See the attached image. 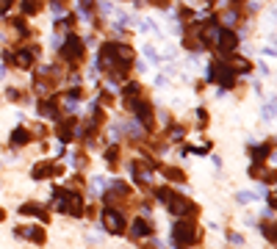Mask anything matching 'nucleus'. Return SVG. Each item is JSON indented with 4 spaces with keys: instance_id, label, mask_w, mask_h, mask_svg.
Returning <instances> with one entry per match:
<instances>
[{
    "instance_id": "nucleus-1",
    "label": "nucleus",
    "mask_w": 277,
    "mask_h": 249,
    "mask_svg": "<svg viewBox=\"0 0 277 249\" xmlns=\"http://www.w3.org/2000/svg\"><path fill=\"white\" fill-rule=\"evenodd\" d=\"M175 244L178 247H191L194 241H197V224H194V219H188V216H183L180 221H175Z\"/></svg>"
},
{
    "instance_id": "nucleus-2",
    "label": "nucleus",
    "mask_w": 277,
    "mask_h": 249,
    "mask_svg": "<svg viewBox=\"0 0 277 249\" xmlns=\"http://www.w3.org/2000/svg\"><path fill=\"white\" fill-rule=\"evenodd\" d=\"M55 197L61 200V210L69 216H83V197L75 191H61V188H55Z\"/></svg>"
},
{
    "instance_id": "nucleus-3",
    "label": "nucleus",
    "mask_w": 277,
    "mask_h": 249,
    "mask_svg": "<svg viewBox=\"0 0 277 249\" xmlns=\"http://www.w3.org/2000/svg\"><path fill=\"white\" fill-rule=\"evenodd\" d=\"M61 55L67 58V61L78 64L83 58V42L78 34H67V42H64V47H61Z\"/></svg>"
},
{
    "instance_id": "nucleus-4",
    "label": "nucleus",
    "mask_w": 277,
    "mask_h": 249,
    "mask_svg": "<svg viewBox=\"0 0 277 249\" xmlns=\"http://www.w3.org/2000/svg\"><path fill=\"white\" fill-rule=\"evenodd\" d=\"M211 81L222 83V86H233L235 83V69L230 64H214L211 67Z\"/></svg>"
},
{
    "instance_id": "nucleus-5",
    "label": "nucleus",
    "mask_w": 277,
    "mask_h": 249,
    "mask_svg": "<svg viewBox=\"0 0 277 249\" xmlns=\"http://www.w3.org/2000/svg\"><path fill=\"white\" fill-rule=\"evenodd\" d=\"M166 205H169V210H175V213H180V216H188V219L197 213V205H194L191 200H186V197H175L172 194V200L166 202Z\"/></svg>"
},
{
    "instance_id": "nucleus-6",
    "label": "nucleus",
    "mask_w": 277,
    "mask_h": 249,
    "mask_svg": "<svg viewBox=\"0 0 277 249\" xmlns=\"http://www.w3.org/2000/svg\"><path fill=\"white\" fill-rule=\"evenodd\" d=\"M103 224H105V230H111V233H125V219H122V213L119 210H103Z\"/></svg>"
},
{
    "instance_id": "nucleus-7",
    "label": "nucleus",
    "mask_w": 277,
    "mask_h": 249,
    "mask_svg": "<svg viewBox=\"0 0 277 249\" xmlns=\"http://www.w3.org/2000/svg\"><path fill=\"white\" fill-rule=\"evenodd\" d=\"M216 44H219L222 53H233V50L238 47V36H235L233 31H219V36H216Z\"/></svg>"
},
{
    "instance_id": "nucleus-8",
    "label": "nucleus",
    "mask_w": 277,
    "mask_h": 249,
    "mask_svg": "<svg viewBox=\"0 0 277 249\" xmlns=\"http://www.w3.org/2000/svg\"><path fill=\"white\" fill-rule=\"evenodd\" d=\"M34 58H36V47H28V50H17L11 61L17 64L20 69H31V67H34Z\"/></svg>"
},
{
    "instance_id": "nucleus-9",
    "label": "nucleus",
    "mask_w": 277,
    "mask_h": 249,
    "mask_svg": "<svg viewBox=\"0 0 277 249\" xmlns=\"http://www.w3.org/2000/svg\"><path fill=\"white\" fill-rule=\"evenodd\" d=\"M20 213L22 216H39V219L47 221V208L36 205V202H25V205H20Z\"/></svg>"
},
{
    "instance_id": "nucleus-10",
    "label": "nucleus",
    "mask_w": 277,
    "mask_h": 249,
    "mask_svg": "<svg viewBox=\"0 0 277 249\" xmlns=\"http://www.w3.org/2000/svg\"><path fill=\"white\" fill-rule=\"evenodd\" d=\"M61 169L53 164H36L34 166V180H42V177H50V174H58Z\"/></svg>"
},
{
    "instance_id": "nucleus-11",
    "label": "nucleus",
    "mask_w": 277,
    "mask_h": 249,
    "mask_svg": "<svg viewBox=\"0 0 277 249\" xmlns=\"http://www.w3.org/2000/svg\"><path fill=\"white\" fill-rule=\"evenodd\" d=\"M28 141H31V130L28 127H17L11 133V147H25Z\"/></svg>"
},
{
    "instance_id": "nucleus-12",
    "label": "nucleus",
    "mask_w": 277,
    "mask_h": 249,
    "mask_svg": "<svg viewBox=\"0 0 277 249\" xmlns=\"http://www.w3.org/2000/svg\"><path fill=\"white\" fill-rule=\"evenodd\" d=\"M39 114H42V117L55 119V117H58V103H55V100H42V103H39Z\"/></svg>"
},
{
    "instance_id": "nucleus-13",
    "label": "nucleus",
    "mask_w": 277,
    "mask_h": 249,
    "mask_svg": "<svg viewBox=\"0 0 277 249\" xmlns=\"http://www.w3.org/2000/svg\"><path fill=\"white\" fill-rule=\"evenodd\" d=\"M133 235H136V238H147V235H152L150 221H144V219H133Z\"/></svg>"
},
{
    "instance_id": "nucleus-14",
    "label": "nucleus",
    "mask_w": 277,
    "mask_h": 249,
    "mask_svg": "<svg viewBox=\"0 0 277 249\" xmlns=\"http://www.w3.org/2000/svg\"><path fill=\"white\" fill-rule=\"evenodd\" d=\"M17 235H28L34 244H45V230L42 227H31V230H17Z\"/></svg>"
},
{
    "instance_id": "nucleus-15",
    "label": "nucleus",
    "mask_w": 277,
    "mask_h": 249,
    "mask_svg": "<svg viewBox=\"0 0 277 249\" xmlns=\"http://www.w3.org/2000/svg\"><path fill=\"white\" fill-rule=\"evenodd\" d=\"M22 6V14H36L42 8V0H20Z\"/></svg>"
},
{
    "instance_id": "nucleus-16",
    "label": "nucleus",
    "mask_w": 277,
    "mask_h": 249,
    "mask_svg": "<svg viewBox=\"0 0 277 249\" xmlns=\"http://www.w3.org/2000/svg\"><path fill=\"white\" fill-rule=\"evenodd\" d=\"M72 124H75V122H64L61 127H58V138H61V141H69V138H72V133H75Z\"/></svg>"
},
{
    "instance_id": "nucleus-17",
    "label": "nucleus",
    "mask_w": 277,
    "mask_h": 249,
    "mask_svg": "<svg viewBox=\"0 0 277 249\" xmlns=\"http://www.w3.org/2000/svg\"><path fill=\"white\" fill-rule=\"evenodd\" d=\"M155 197H158L161 202H169V200H172V188H169V186H158V188H155Z\"/></svg>"
},
{
    "instance_id": "nucleus-18",
    "label": "nucleus",
    "mask_w": 277,
    "mask_h": 249,
    "mask_svg": "<svg viewBox=\"0 0 277 249\" xmlns=\"http://www.w3.org/2000/svg\"><path fill=\"white\" fill-rule=\"evenodd\" d=\"M161 172H164L169 180H183V172H180V169H175V166H164Z\"/></svg>"
},
{
    "instance_id": "nucleus-19",
    "label": "nucleus",
    "mask_w": 277,
    "mask_h": 249,
    "mask_svg": "<svg viewBox=\"0 0 277 249\" xmlns=\"http://www.w3.org/2000/svg\"><path fill=\"white\" fill-rule=\"evenodd\" d=\"M252 155H255V161L266 158V155H269V144H258L255 150H252Z\"/></svg>"
},
{
    "instance_id": "nucleus-20",
    "label": "nucleus",
    "mask_w": 277,
    "mask_h": 249,
    "mask_svg": "<svg viewBox=\"0 0 277 249\" xmlns=\"http://www.w3.org/2000/svg\"><path fill=\"white\" fill-rule=\"evenodd\" d=\"M263 233H266V238H269V241L277 244V224H263Z\"/></svg>"
},
{
    "instance_id": "nucleus-21",
    "label": "nucleus",
    "mask_w": 277,
    "mask_h": 249,
    "mask_svg": "<svg viewBox=\"0 0 277 249\" xmlns=\"http://www.w3.org/2000/svg\"><path fill=\"white\" fill-rule=\"evenodd\" d=\"M11 6H14V0H0V14H6Z\"/></svg>"
},
{
    "instance_id": "nucleus-22",
    "label": "nucleus",
    "mask_w": 277,
    "mask_h": 249,
    "mask_svg": "<svg viewBox=\"0 0 277 249\" xmlns=\"http://www.w3.org/2000/svg\"><path fill=\"white\" fill-rule=\"evenodd\" d=\"M105 158H108V161H111V164H114V161H117V158H119V152H117V150H108V152H105Z\"/></svg>"
},
{
    "instance_id": "nucleus-23",
    "label": "nucleus",
    "mask_w": 277,
    "mask_h": 249,
    "mask_svg": "<svg viewBox=\"0 0 277 249\" xmlns=\"http://www.w3.org/2000/svg\"><path fill=\"white\" fill-rule=\"evenodd\" d=\"M269 205L277 210V191H272V194H269Z\"/></svg>"
},
{
    "instance_id": "nucleus-24",
    "label": "nucleus",
    "mask_w": 277,
    "mask_h": 249,
    "mask_svg": "<svg viewBox=\"0 0 277 249\" xmlns=\"http://www.w3.org/2000/svg\"><path fill=\"white\" fill-rule=\"evenodd\" d=\"M3 219H6V210H3V208H0V221H3Z\"/></svg>"
},
{
    "instance_id": "nucleus-25",
    "label": "nucleus",
    "mask_w": 277,
    "mask_h": 249,
    "mask_svg": "<svg viewBox=\"0 0 277 249\" xmlns=\"http://www.w3.org/2000/svg\"><path fill=\"white\" fill-rule=\"evenodd\" d=\"M233 3H241V0H233Z\"/></svg>"
}]
</instances>
